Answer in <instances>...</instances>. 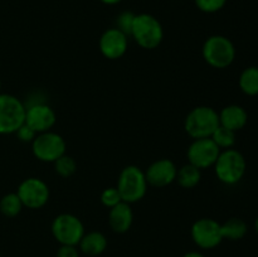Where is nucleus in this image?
<instances>
[{
  "label": "nucleus",
  "mask_w": 258,
  "mask_h": 257,
  "mask_svg": "<svg viewBox=\"0 0 258 257\" xmlns=\"http://www.w3.org/2000/svg\"><path fill=\"white\" fill-rule=\"evenodd\" d=\"M130 37L144 49H155L164 39V28L158 18L149 13L135 15Z\"/></svg>",
  "instance_id": "obj_1"
},
{
  "label": "nucleus",
  "mask_w": 258,
  "mask_h": 257,
  "mask_svg": "<svg viewBox=\"0 0 258 257\" xmlns=\"http://www.w3.org/2000/svg\"><path fill=\"white\" fill-rule=\"evenodd\" d=\"M217 179L226 185H236L246 174L247 163L242 153L236 149L221 150L213 165Z\"/></svg>",
  "instance_id": "obj_2"
},
{
  "label": "nucleus",
  "mask_w": 258,
  "mask_h": 257,
  "mask_svg": "<svg viewBox=\"0 0 258 257\" xmlns=\"http://www.w3.org/2000/svg\"><path fill=\"white\" fill-rule=\"evenodd\" d=\"M218 126V111L211 106H197L191 108L184 120V130L193 140L211 138Z\"/></svg>",
  "instance_id": "obj_3"
},
{
  "label": "nucleus",
  "mask_w": 258,
  "mask_h": 257,
  "mask_svg": "<svg viewBox=\"0 0 258 257\" xmlns=\"http://www.w3.org/2000/svg\"><path fill=\"white\" fill-rule=\"evenodd\" d=\"M116 188L123 202L138 203L146 196L149 188L145 171L136 165L125 166L118 174Z\"/></svg>",
  "instance_id": "obj_4"
},
{
  "label": "nucleus",
  "mask_w": 258,
  "mask_h": 257,
  "mask_svg": "<svg viewBox=\"0 0 258 257\" xmlns=\"http://www.w3.org/2000/svg\"><path fill=\"white\" fill-rule=\"evenodd\" d=\"M202 54L211 67L224 70L236 59V47L233 42L224 35H211L203 43Z\"/></svg>",
  "instance_id": "obj_5"
},
{
  "label": "nucleus",
  "mask_w": 258,
  "mask_h": 257,
  "mask_svg": "<svg viewBox=\"0 0 258 257\" xmlns=\"http://www.w3.org/2000/svg\"><path fill=\"white\" fill-rule=\"evenodd\" d=\"M25 121V105L17 96L0 92V135H12Z\"/></svg>",
  "instance_id": "obj_6"
},
{
  "label": "nucleus",
  "mask_w": 258,
  "mask_h": 257,
  "mask_svg": "<svg viewBox=\"0 0 258 257\" xmlns=\"http://www.w3.org/2000/svg\"><path fill=\"white\" fill-rule=\"evenodd\" d=\"M66 150L67 143L63 136L52 130L38 134L32 141L33 155L43 163H54L57 159L64 155Z\"/></svg>",
  "instance_id": "obj_7"
},
{
  "label": "nucleus",
  "mask_w": 258,
  "mask_h": 257,
  "mask_svg": "<svg viewBox=\"0 0 258 257\" xmlns=\"http://www.w3.org/2000/svg\"><path fill=\"white\" fill-rule=\"evenodd\" d=\"M52 234L59 244L78 246L86 233L85 226L77 216L72 213H60L53 219Z\"/></svg>",
  "instance_id": "obj_8"
},
{
  "label": "nucleus",
  "mask_w": 258,
  "mask_h": 257,
  "mask_svg": "<svg viewBox=\"0 0 258 257\" xmlns=\"http://www.w3.org/2000/svg\"><path fill=\"white\" fill-rule=\"evenodd\" d=\"M17 194L24 207L29 209H40L49 201L50 190L43 179L30 176L18 185Z\"/></svg>",
  "instance_id": "obj_9"
},
{
  "label": "nucleus",
  "mask_w": 258,
  "mask_h": 257,
  "mask_svg": "<svg viewBox=\"0 0 258 257\" xmlns=\"http://www.w3.org/2000/svg\"><path fill=\"white\" fill-rule=\"evenodd\" d=\"M190 236L194 243L203 249L216 248L223 241L221 223L213 218L197 219L191 226Z\"/></svg>",
  "instance_id": "obj_10"
},
{
  "label": "nucleus",
  "mask_w": 258,
  "mask_h": 257,
  "mask_svg": "<svg viewBox=\"0 0 258 257\" xmlns=\"http://www.w3.org/2000/svg\"><path fill=\"white\" fill-rule=\"evenodd\" d=\"M219 153H221V149L211 138L194 139L188 146L186 158H188L189 164L197 166L201 170H204L214 165Z\"/></svg>",
  "instance_id": "obj_11"
},
{
  "label": "nucleus",
  "mask_w": 258,
  "mask_h": 257,
  "mask_svg": "<svg viewBox=\"0 0 258 257\" xmlns=\"http://www.w3.org/2000/svg\"><path fill=\"white\" fill-rule=\"evenodd\" d=\"M57 122V115L50 105L44 101L25 105V121L30 128L37 134L45 133L52 130L53 126Z\"/></svg>",
  "instance_id": "obj_12"
},
{
  "label": "nucleus",
  "mask_w": 258,
  "mask_h": 257,
  "mask_svg": "<svg viewBox=\"0 0 258 257\" xmlns=\"http://www.w3.org/2000/svg\"><path fill=\"white\" fill-rule=\"evenodd\" d=\"M101 54L111 60L123 57L128 48V35L116 27L108 28L102 33L98 42Z\"/></svg>",
  "instance_id": "obj_13"
},
{
  "label": "nucleus",
  "mask_w": 258,
  "mask_h": 257,
  "mask_svg": "<svg viewBox=\"0 0 258 257\" xmlns=\"http://www.w3.org/2000/svg\"><path fill=\"white\" fill-rule=\"evenodd\" d=\"M178 174L175 163L170 159H158L153 161L145 170L148 184L155 188H165L174 183Z\"/></svg>",
  "instance_id": "obj_14"
},
{
  "label": "nucleus",
  "mask_w": 258,
  "mask_h": 257,
  "mask_svg": "<svg viewBox=\"0 0 258 257\" xmlns=\"http://www.w3.org/2000/svg\"><path fill=\"white\" fill-rule=\"evenodd\" d=\"M134 222V212L130 203L120 202L108 211V226L115 233L122 234L128 232Z\"/></svg>",
  "instance_id": "obj_15"
},
{
  "label": "nucleus",
  "mask_w": 258,
  "mask_h": 257,
  "mask_svg": "<svg viewBox=\"0 0 258 257\" xmlns=\"http://www.w3.org/2000/svg\"><path fill=\"white\" fill-rule=\"evenodd\" d=\"M219 125L229 130L237 131L242 130L247 125L248 121V113L242 106L239 105H228L218 112Z\"/></svg>",
  "instance_id": "obj_16"
},
{
  "label": "nucleus",
  "mask_w": 258,
  "mask_h": 257,
  "mask_svg": "<svg viewBox=\"0 0 258 257\" xmlns=\"http://www.w3.org/2000/svg\"><path fill=\"white\" fill-rule=\"evenodd\" d=\"M107 244V238L102 232L91 231L83 234L82 239L78 243V249L86 256L96 257L106 251Z\"/></svg>",
  "instance_id": "obj_17"
},
{
  "label": "nucleus",
  "mask_w": 258,
  "mask_h": 257,
  "mask_svg": "<svg viewBox=\"0 0 258 257\" xmlns=\"http://www.w3.org/2000/svg\"><path fill=\"white\" fill-rule=\"evenodd\" d=\"M221 231L223 239L227 238L231 239V241H239L247 234L248 227H247V223L243 219L232 217V218L227 219L224 223L221 224Z\"/></svg>",
  "instance_id": "obj_18"
},
{
  "label": "nucleus",
  "mask_w": 258,
  "mask_h": 257,
  "mask_svg": "<svg viewBox=\"0 0 258 257\" xmlns=\"http://www.w3.org/2000/svg\"><path fill=\"white\" fill-rule=\"evenodd\" d=\"M202 179V170L191 164H185L178 169L175 181L184 189H191L199 184Z\"/></svg>",
  "instance_id": "obj_19"
},
{
  "label": "nucleus",
  "mask_w": 258,
  "mask_h": 257,
  "mask_svg": "<svg viewBox=\"0 0 258 257\" xmlns=\"http://www.w3.org/2000/svg\"><path fill=\"white\" fill-rule=\"evenodd\" d=\"M239 88L247 96L258 95V67L251 66L242 71L238 80Z\"/></svg>",
  "instance_id": "obj_20"
},
{
  "label": "nucleus",
  "mask_w": 258,
  "mask_h": 257,
  "mask_svg": "<svg viewBox=\"0 0 258 257\" xmlns=\"http://www.w3.org/2000/svg\"><path fill=\"white\" fill-rule=\"evenodd\" d=\"M23 208H24V206H23L22 201L18 197L17 191L5 194L0 199V212H2L3 216L8 217V218L17 217L23 211Z\"/></svg>",
  "instance_id": "obj_21"
},
{
  "label": "nucleus",
  "mask_w": 258,
  "mask_h": 257,
  "mask_svg": "<svg viewBox=\"0 0 258 257\" xmlns=\"http://www.w3.org/2000/svg\"><path fill=\"white\" fill-rule=\"evenodd\" d=\"M211 139L221 150H226V149H232L236 144V133L219 125Z\"/></svg>",
  "instance_id": "obj_22"
},
{
  "label": "nucleus",
  "mask_w": 258,
  "mask_h": 257,
  "mask_svg": "<svg viewBox=\"0 0 258 257\" xmlns=\"http://www.w3.org/2000/svg\"><path fill=\"white\" fill-rule=\"evenodd\" d=\"M53 164H54L55 173L62 178H70L77 170V163H76L75 158L67 155V154L60 156Z\"/></svg>",
  "instance_id": "obj_23"
},
{
  "label": "nucleus",
  "mask_w": 258,
  "mask_h": 257,
  "mask_svg": "<svg viewBox=\"0 0 258 257\" xmlns=\"http://www.w3.org/2000/svg\"><path fill=\"white\" fill-rule=\"evenodd\" d=\"M194 4L201 12L213 14L219 12L227 4V0H194Z\"/></svg>",
  "instance_id": "obj_24"
},
{
  "label": "nucleus",
  "mask_w": 258,
  "mask_h": 257,
  "mask_svg": "<svg viewBox=\"0 0 258 257\" xmlns=\"http://www.w3.org/2000/svg\"><path fill=\"white\" fill-rule=\"evenodd\" d=\"M135 15L133 12H128V10H125L121 14L117 15L116 18V25L115 27L117 29H120L121 32L125 33L126 35L130 37L131 29H133V24H134V19H135Z\"/></svg>",
  "instance_id": "obj_25"
},
{
  "label": "nucleus",
  "mask_w": 258,
  "mask_h": 257,
  "mask_svg": "<svg viewBox=\"0 0 258 257\" xmlns=\"http://www.w3.org/2000/svg\"><path fill=\"white\" fill-rule=\"evenodd\" d=\"M101 203L106 207V208H112L116 204H118L120 202H122L120 193H118L117 188L116 186H110V188L103 189V191L101 193Z\"/></svg>",
  "instance_id": "obj_26"
},
{
  "label": "nucleus",
  "mask_w": 258,
  "mask_h": 257,
  "mask_svg": "<svg viewBox=\"0 0 258 257\" xmlns=\"http://www.w3.org/2000/svg\"><path fill=\"white\" fill-rule=\"evenodd\" d=\"M15 135H17V138L19 139L20 141H23V143H30V144H32V141L34 140L35 136H37L38 134L35 133L33 128H30L29 126L27 125V123H23V125L20 126V127L17 130Z\"/></svg>",
  "instance_id": "obj_27"
},
{
  "label": "nucleus",
  "mask_w": 258,
  "mask_h": 257,
  "mask_svg": "<svg viewBox=\"0 0 258 257\" xmlns=\"http://www.w3.org/2000/svg\"><path fill=\"white\" fill-rule=\"evenodd\" d=\"M55 257H80V249L77 248V246L60 244Z\"/></svg>",
  "instance_id": "obj_28"
},
{
  "label": "nucleus",
  "mask_w": 258,
  "mask_h": 257,
  "mask_svg": "<svg viewBox=\"0 0 258 257\" xmlns=\"http://www.w3.org/2000/svg\"><path fill=\"white\" fill-rule=\"evenodd\" d=\"M183 257H206V256L198 251H190V252H186Z\"/></svg>",
  "instance_id": "obj_29"
},
{
  "label": "nucleus",
  "mask_w": 258,
  "mask_h": 257,
  "mask_svg": "<svg viewBox=\"0 0 258 257\" xmlns=\"http://www.w3.org/2000/svg\"><path fill=\"white\" fill-rule=\"evenodd\" d=\"M100 2L103 3V4H106V5H117V4H120L122 0H100Z\"/></svg>",
  "instance_id": "obj_30"
},
{
  "label": "nucleus",
  "mask_w": 258,
  "mask_h": 257,
  "mask_svg": "<svg viewBox=\"0 0 258 257\" xmlns=\"http://www.w3.org/2000/svg\"><path fill=\"white\" fill-rule=\"evenodd\" d=\"M254 229H256V232H257V234H258V217H257L256 222H254Z\"/></svg>",
  "instance_id": "obj_31"
},
{
  "label": "nucleus",
  "mask_w": 258,
  "mask_h": 257,
  "mask_svg": "<svg viewBox=\"0 0 258 257\" xmlns=\"http://www.w3.org/2000/svg\"><path fill=\"white\" fill-rule=\"evenodd\" d=\"M0 91H2V80H0Z\"/></svg>",
  "instance_id": "obj_32"
},
{
  "label": "nucleus",
  "mask_w": 258,
  "mask_h": 257,
  "mask_svg": "<svg viewBox=\"0 0 258 257\" xmlns=\"http://www.w3.org/2000/svg\"><path fill=\"white\" fill-rule=\"evenodd\" d=\"M0 257H2V253H0Z\"/></svg>",
  "instance_id": "obj_33"
}]
</instances>
